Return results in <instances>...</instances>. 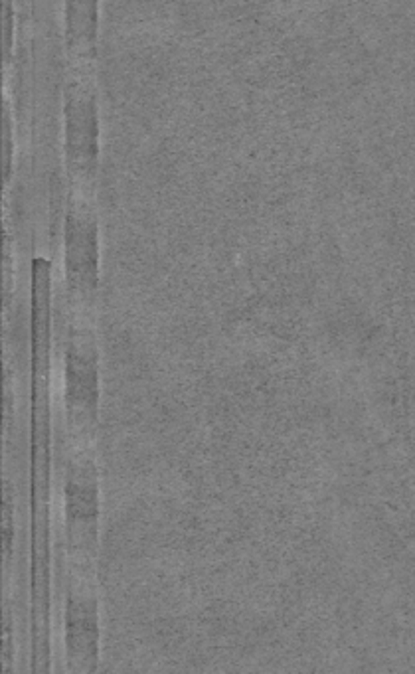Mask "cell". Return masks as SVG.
Returning <instances> with one entry per match:
<instances>
[{
    "label": "cell",
    "mask_w": 415,
    "mask_h": 674,
    "mask_svg": "<svg viewBox=\"0 0 415 674\" xmlns=\"http://www.w3.org/2000/svg\"><path fill=\"white\" fill-rule=\"evenodd\" d=\"M34 601L48 613V498H50V262L34 259Z\"/></svg>",
    "instance_id": "obj_1"
},
{
    "label": "cell",
    "mask_w": 415,
    "mask_h": 674,
    "mask_svg": "<svg viewBox=\"0 0 415 674\" xmlns=\"http://www.w3.org/2000/svg\"><path fill=\"white\" fill-rule=\"evenodd\" d=\"M99 141L95 73L70 70L63 93V162L71 192L95 198L101 154Z\"/></svg>",
    "instance_id": "obj_2"
},
{
    "label": "cell",
    "mask_w": 415,
    "mask_h": 674,
    "mask_svg": "<svg viewBox=\"0 0 415 674\" xmlns=\"http://www.w3.org/2000/svg\"><path fill=\"white\" fill-rule=\"evenodd\" d=\"M66 410L73 443L93 437L99 410V354L92 331V312L71 311L66 341Z\"/></svg>",
    "instance_id": "obj_3"
},
{
    "label": "cell",
    "mask_w": 415,
    "mask_h": 674,
    "mask_svg": "<svg viewBox=\"0 0 415 674\" xmlns=\"http://www.w3.org/2000/svg\"><path fill=\"white\" fill-rule=\"evenodd\" d=\"M63 267L70 311L92 312L99 285V221L95 198L71 190L63 221Z\"/></svg>",
    "instance_id": "obj_4"
},
{
    "label": "cell",
    "mask_w": 415,
    "mask_h": 674,
    "mask_svg": "<svg viewBox=\"0 0 415 674\" xmlns=\"http://www.w3.org/2000/svg\"><path fill=\"white\" fill-rule=\"evenodd\" d=\"M66 469V522L70 564L93 565L99 520V474L85 443H73Z\"/></svg>",
    "instance_id": "obj_5"
},
{
    "label": "cell",
    "mask_w": 415,
    "mask_h": 674,
    "mask_svg": "<svg viewBox=\"0 0 415 674\" xmlns=\"http://www.w3.org/2000/svg\"><path fill=\"white\" fill-rule=\"evenodd\" d=\"M66 649L73 670H93L99 658V615L93 572L70 568Z\"/></svg>",
    "instance_id": "obj_6"
},
{
    "label": "cell",
    "mask_w": 415,
    "mask_h": 674,
    "mask_svg": "<svg viewBox=\"0 0 415 674\" xmlns=\"http://www.w3.org/2000/svg\"><path fill=\"white\" fill-rule=\"evenodd\" d=\"M63 42L70 70L95 73L99 44V0H63Z\"/></svg>",
    "instance_id": "obj_7"
}]
</instances>
